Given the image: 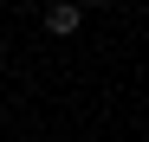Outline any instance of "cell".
Segmentation results:
<instances>
[{
	"label": "cell",
	"mask_w": 149,
	"mask_h": 142,
	"mask_svg": "<svg viewBox=\"0 0 149 142\" xmlns=\"http://www.w3.org/2000/svg\"><path fill=\"white\" fill-rule=\"evenodd\" d=\"M78 26H84V7H78V0H52V7H45V32H52V39H71Z\"/></svg>",
	"instance_id": "obj_1"
},
{
	"label": "cell",
	"mask_w": 149,
	"mask_h": 142,
	"mask_svg": "<svg viewBox=\"0 0 149 142\" xmlns=\"http://www.w3.org/2000/svg\"><path fill=\"white\" fill-rule=\"evenodd\" d=\"M78 7H110V0H78Z\"/></svg>",
	"instance_id": "obj_2"
},
{
	"label": "cell",
	"mask_w": 149,
	"mask_h": 142,
	"mask_svg": "<svg viewBox=\"0 0 149 142\" xmlns=\"http://www.w3.org/2000/svg\"><path fill=\"white\" fill-rule=\"evenodd\" d=\"M0 52H7V32H0Z\"/></svg>",
	"instance_id": "obj_3"
},
{
	"label": "cell",
	"mask_w": 149,
	"mask_h": 142,
	"mask_svg": "<svg viewBox=\"0 0 149 142\" xmlns=\"http://www.w3.org/2000/svg\"><path fill=\"white\" fill-rule=\"evenodd\" d=\"M78 142H97V136H78Z\"/></svg>",
	"instance_id": "obj_4"
}]
</instances>
